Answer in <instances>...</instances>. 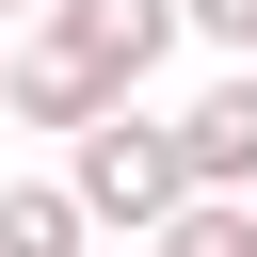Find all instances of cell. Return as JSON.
I'll use <instances>...</instances> for the list:
<instances>
[{"mask_svg":"<svg viewBox=\"0 0 257 257\" xmlns=\"http://www.w3.org/2000/svg\"><path fill=\"white\" fill-rule=\"evenodd\" d=\"M64 193L96 209V241H161V225L193 209V145H177V112H112V128H80V145H64Z\"/></svg>","mask_w":257,"mask_h":257,"instance_id":"obj_1","label":"cell"},{"mask_svg":"<svg viewBox=\"0 0 257 257\" xmlns=\"http://www.w3.org/2000/svg\"><path fill=\"white\" fill-rule=\"evenodd\" d=\"M177 145H193V193H209V209H257V64L193 80V96H177Z\"/></svg>","mask_w":257,"mask_h":257,"instance_id":"obj_2","label":"cell"},{"mask_svg":"<svg viewBox=\"0 0 257 257\" xmlns=\"http://www.w3.org/2000/svg\"><path fill=\"white\" fill-rule=\"evenodd\" d=\"M80 241H96V209L64 177H0V257H80Z\"/></svg>","mask_w":257,"mask_h":257,"instance_id":"obj_3","label":"cell"},{"mask_svg":"<svg viewBox=\"0 0 257 257\" xmlns=\"http://www.w3.org/2000/svg\"><path fill=\"white\" fill-rule=\"evenodd\" d=\"M145 257H257V209H209V193H193V209H177Z\"/></svg>","mask_w":257,"mask_h":257,"instance_id":"obj_4","label":"cell"},{"mask_svg":"<svg viewBox=\"0 0 257 257\" xmlns=\"http://www.w3.org/2000/svg\"><path fill=\"white\" fill-rule=\"evenodd\" d=\"M193 16V48H225V64H257V0H177Z\"/></svg>","mask_w":257,"mask_h":257,"instance_id":"obj_5","label":"cell"},{"mask_svg":"<svg viewBox=\"0 0 257 257\" xmlns=\"http://www.w3.org/2000/svg\"><path fill=\"white\" fill-rule=\"evenodd\" d=\"M48 16H64V0H0V32H48Z\"/></svg>","mask_w":257,"mask_h":257,"instance_id":"obj_6","label":"cell"},{"mask_svg":"<svg viewBox=\"0 0 257 257\" xmlns=\"http://www.w3.org/2000/svg\"><path fill=\"white\" fill-rule=\"evenodd\" d=\"M0 128H16V48H0Z\"/></svg>","mask_w":257,"mask_h":257,"instance_id":"obj_7","label":"cell"}]
</instances>
